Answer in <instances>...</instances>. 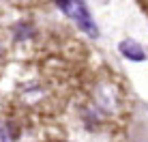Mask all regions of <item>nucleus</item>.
I'll return each instance as SVG.
<instances>
[{
    "mask_svg": "<svg viewBox=\"0 0 148 142\" xmlns=\"http://www.w3.org/2000/svg\"><path fill=\"white\" fill-rule=\"evenodd\" d=\"M54 2L58 4V9L64 15H69V17L77 24V28L82 32H86L88 37H97V34H99V28H97L95 19L90 17L88 9H86V4L82 2V0H54Z\"/></svg>",
    "mask_w": 148,
    "mask_h": 142,
    "instance_id": "f257e3e1",
    "label": "nucleus"
},
{
    "mask_svg": "<svg viewBox=\"0 0 148 142\" xmlns=\"http://www.w3.org/2000/svg\"><path fill=\"white\" fill-rule=\"evenodd\" d=\"M120 90L114 82H99L92 90V103L103 114H116L120 108Z\"/></svg>",
    "mask_w": 148,
    "mask_h": 142,
    "instance_id": "f03ea898",
    "label": "nucleus"
},
{
    "mask_svg": "<svg viewBox=\"0 0 148 142\" xmlns=\"http://www.w3.org/2000/svg\"><path fill=\"white\" fill-rule=\"evenodd\" d=\"M47 86L41 84V82H26L22 84L17 88V99L22 101L24 105H30V108H34V105L43 103L45 99H47Z\"/></svg>",
    "mask_w": 148,
    "mask_h": 142,
    "instance_id": "7ed1b4c3",
    "label": "nucleus"
},
{
    "mask_svg": "<svg viewBox=\"0 0 148 142\" xmlns=\"http://www.w3.org/2000/svg\"><path fill=\"white\" fill-rule=\"evenodd\" d=\"M118 50H120V54L125 58L133 60V63H142V60H146V52L142 50V45L137 41H133V39H122L120 45H118Z\"/></svg>",
    "mask_w": 148,
    "mask_h": 142,
    "instance_id": "20e7f679",
    "label": "nucleus"
},
{
    "mask_svg": "<svg viewBox=\"0 0 148 142\" xmlns=\"http://www.w3.org/2000/svg\"><path fill=\"white\" fill-rule=\"evenodd\" d=\"M13 136H11V129L7 125H0V142H11Z\"/></svg>",
    "mask_w": 148,
    "mask_h": 142,
    "instance_id": "39448f33",
    "label": "nucleus"
},
{
    "mask_svg": "<svg viewBox=\"0 0 148 142\" xmlns=\"http://www.w3.org/2000/svg\"><path fill=\"white\" fill-rule=\"evenodd\" d=\"M0 56H2V45H0Z\"/></svg>",
    "mask_w": 148,
    "mask_h": 142,
    "instance_id": "423d86ee",
    "label": "nucleus"
}]
</instances>
